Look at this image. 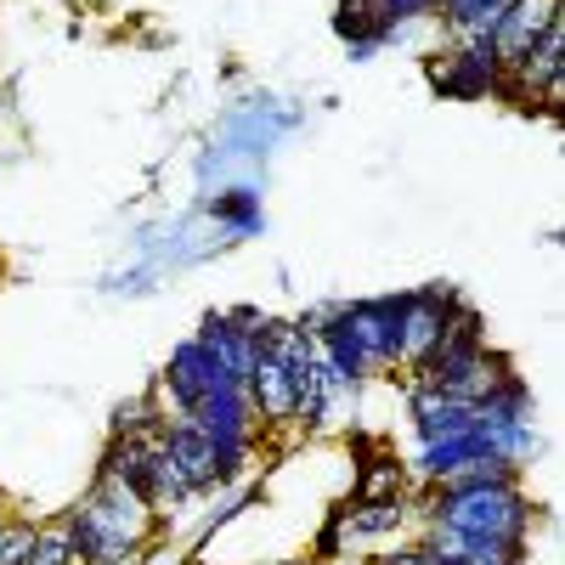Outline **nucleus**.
Masks as SVG:
<instances>
[{
	"label": "nucleus",
	"mask_w": 565,
	"mask_h": 565,
	"mask_svg": "<svg viewBox=\"0 0 565 565\" xmlns=\"http://www.w3.org/2000/svg\"><path fill=\"white\" fill-rule=\"evenodd\" d=\"M74 526V554L79 565H136L148 548H159L164 521L136 487L114 476H90V487L63 509Z\"/></svg>",
	"instance_id": "obj_1"
},
{
	"label": "nucleus",
	"mask_w": 565,
	"mask_h": 565,
	"mask_svg": "<svg viewBox=\"0 0 565 565\" xmlns=\"http://www.w3.org/2000/svg\"><path fill=\"white\" fill-rule=\"evenodd\" d=\"M413 526H447L463 537L532 543L537 503L521 481H476V487H418L413 481Z\"/></svg>",
	"instance_id": "obj_2"
},
{
	"label": "nucleus",
	"mask_w": 565,
	"mask_h": 565,
	"mask_svg": "<svg viewBox=\"0 0 565 565\" xmlns=\"http://www.w3.org/2000/svg\"><path fill=\"white\" fill-rule=\"evenodd\" d=\"M317 356L334 362L345 380H396V295L340 300L334 322L317 334Z\"/></svg>",
	"instance_id": "obj_3"
},
{
	"label": "nucleus",
	"mask_w": 565,
	"mask_h": 565,
	"mask_svg": "<svg viewBox=\"0 0 565 565\" xmlns=\"http://www.w3.org/2000/svg\"><path fill=\"white\" fill-rule=\"evenodd\" d=\"M402 380H430L441 396H452V402H463V407H481V402H492V396H503V391L521 385V373H514V362H509L503 351L469 345V351L441 356V362L418 367V373H402Z\"/></svg>",
	"instance_id": "obj_4"
},
{
	"label": "nucleus",
	"mask_w": 565,
	"mask_h": 565,
	"mask_svg": "<svg viewBox=\"0 0 565 565\" xmlns=\"http://www.w3.org/2000/svg\"><path fill=\"white\" fill-rule=\"evenodd\" d=\"M458 306L452 282H424V289L396 295V373H418L430 367L436 340H441V322Z\"/></svg>",
	"instance_id": "obj_5"
},
{
	"label": "nucleus",
	"mask_w": 565,
	"mask_h": 565,
	"mask_svg": "<svg viewBox=\"0 0 565 565\" xmlns=\"http://www.w3.org/2000/svg\"><path fill=\"white\" fill-rule=\"evenodd\" d=\"M407 418H413L418 447L452 441V436H469V430H476V407H463V402L441 396L430 380H407Z\"/></svg>",
	"instance_id": "obj_6"
},
{
	"label": "nucleus",
	"mask_w": 565,
	"mask_h": 565,
	"mask_svg": "<svg viewBox=\"0 0 565 565\" xmlns=\"http://www.w3.org/2000/svg\"><path fill=\"white\" fill-rule=\"evenodd\" d=\"M554 23H565V0H509V12H503V23H498V34H492L498 63H503V68L521 63Z\"/></svg>",
	"instance_id": "obj_7"
},
{
	"label": "nucleus",
	"mask_w": 565,
	"mask_h": 565,
	"mask_svg": "<svg viewBox=\"0 0 565 565\" xmlns=\"http://www.w3.org/2000/svg\"><path fill=\"white\" fill-rule=\"evenodd\" d=\"M249 402H255V418L266 424V430H289L295 407H300V380L282 362L260 356L255 373H249Z\"/></svg>",
	"instance_id": "obj_8"
},
{
	"label": "nucleus",
	"mask_w": 565,
	"mask_h": 565,
	"mask_svg": "<svg viewBox=\"0 0 565 565\" xmlns=\"http://www.w3.org/2000/svg\"><path fill=\"white\" fill-rule=\"evenodd\" d=\"M164 452L181 463V476H186V487H193L199 498L204 492H226L221 487V458H215V441L204 436V430H193V424H164Z\"/></svg>",
	"instance_id": "obj_9"
},
{
	"label": "nucleus",
	"mask_w": 565,
	"mask_h": 565,
	"mask_svg": "<svg viewBox=\"0 0 565 565\" xmlns=\"http://www.w3.org/2000/svg\"><path fill=\"white\" fill-rule=\"evenodd\" d=\"M210 356H215V367L226 373V380H238V385H249V373H255V362H260V340H249V334H238V328L226 322V311H210L204 322H199V334H193Z\"/></svg>",
	"instance_id": "obj_10"
},
{
	"label": "nucleus",
	"mask_w": 565,
	"mask_h": 565,
	"mask_svg": "<svg viewBox=\"0 0 565 565\" xmlns=\"http://www.w3.org/2000/svg\"><path fill=\"white\" fill-rule=\"evenodd\" d=\"M260 356L282 362V367H289L295 380H300V373L317 362V340L306 334L295 317H266V328H260Z\"/></svg>",
	"instance_id": "obj_11"
},
{
	"label": "nucleus",
	"mask_w": 565,
	"mask_h": 565,
	"mask_svg": "<svg viewBox=\"0 0 565 565\" xmlns=\"http://www.w3.org/2000/svg\"><path fill=\"white\" fill-rule=\"evenodd\" d=\"M23 565H79L74 554V526H68V514L57 509L52 521H34V543H29V559Z\"/></svg>",
	"instance_id": "obj_12"
},
{
	"label": "nucleus",
	"mask_w": 565,
	"mask_h": 565,
	"mask_svg": "<svg viewBox=\"0 0 565 565\" xmlns=\"http://www.w3.org/2000/svg\"><path fill=\"white\" fill-rule=\"evenodd\" d=\"M215 221L232 232V238H249V232H260V226H266L260 193H255V186H226V193L215 199Z\"/></svg>",
	"instance_id": "obj_13"
},
{
	"label": "nucleus",
	"mask_w": 565,
	"mask_h": 565,
	"mask_svg": "<svg viewBox=\"0 0 565 565\" xmlns=\"http://www.w3.org/2000/svg\"><path fill=\"white\" fill-rule=\"evenodd\" d=\"M159 407H153V396L148 391H136V396H125V402H114V413H108V436H148V430H159Z\"/></svg>",
	"instance_id": "obj_14"
},
{
	"label": "nucleus",
	"mask_w": 565,
	"mask_h": 565,
	"mask_svg": "<svg viewBox=\"0 0 565 565\" xmlns=\"http://www.w3.org/2000/svg\"><path fill=\"white\" fill-rule=\"evenodd\" d=\"M29 543H34V521L29 514H7V526H0V565H23L29 559Z\"/></svg>",
	"instance_id": "obj_15"
},
{
	"label": "nucleus",
	"mask_w": 565,
	"mask_h": 565,
	"mask_svg": "<svg viewBox=\"0 0 565 565\" xmlns=\"http://www.w3.org/2000/svg\"><path fill=\"white\" fill-rule=\"evenodd\" d=\"M481 7H498V0H441V23H458V18H469V12H481Z\"/></svg>",
	"instance_id": "obj_16"
},
{
	"label": "nucleus",
	"mask_w": 565,
	"mask_h": 565,
	"mask_svg": "<svg viewBox=\"0 0 565 565\" xmlns=\"http://www.w3.org/2000/svg\"><path fill=\"white\" fill-rule=\"evenodd\" d=\"M0 119H7V90H0Z\"/></svg>",
	"instance_id": "obj_17"
},
{
	"label": "nucleus",
	"mask_w": 565,
	"mask_h": 565,
	"mask_svg": "<svg viewBox=\"0 0 565 565\" xmlns=\"http://www.w3.org/2000/svg\"><path fill=\"white\" fill-rule=\"evenodd\" d=\"M282 565H311V559H282Z\"/></svg>",
	"instance_id": "obj_18"
},
{
	"label": "nucleus",
	"mask_w": 565,
	"mask_h": 565,
	"mask_svg": "<svg viewBox=\"0 0 565 565\" xmlns=\"http://www.w3.org/2000/svg\"><path fill=\"white\" fill-rule=\"evenodd\" d=\"M0 526H7V509H0Z\"/></svg>",
	"instance_id": "obj_19"
}]
</instances>
